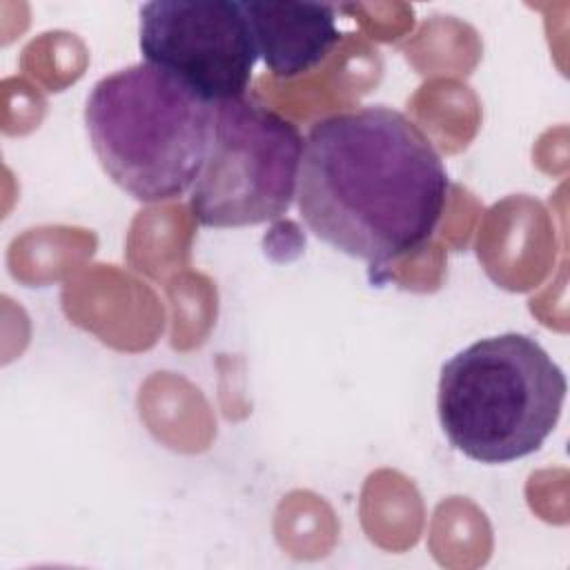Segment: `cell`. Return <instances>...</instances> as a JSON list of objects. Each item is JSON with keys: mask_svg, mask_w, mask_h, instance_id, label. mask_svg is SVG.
<instances>
[{"mask_svg": "<svg viewBox=\"0 0 570 570\" xmlns=\"http://www.w3.org/2000/svg\"><path fill=\"white\" fill-rule=\"evenodd\" d=\"M448 194L439 151L392 107L332 114L303 140L301 218L318 240L352 258L381 265L425 245Z\"/></svg>", "mask_w": 570, "mask_h": 570, "instance_id": "cell-1", "label": "cell"}, {"mask_svg": "<svg viewBox=\"0 0 570 570\" xmlns=\"http://www.w3.org/2000/svg\"><path fill=\"white\" fill-rule=\"evenodd\" d=\"M85 125L105 174L140 203L183 196L214 131V105L167 71L138 62L98 80Z\"/></svg>", "mask_w": 570, "mask_h": 570, "instance_id": "cell-2", "label": "cell"}, {"mask_svg": "<svg viewBox=\"0 0 570 570\" xmlns=\"http://www.w3.org/2000/svg\"><path fill=\"white\" fill-rule=\"evenodd\" d=\"M563 370L528 334L479 338L439 376L436 410L448 441L479 463H510L537 452L559 423Z\"/></svg>", "mask_w": 570, "mask_h": 570, "instance_id": "cell-3", "label": "cell"}, {"mask_svg": "<svg viewBox=\"0 0 570 570\" xmlns=\"http://www.w3.org/2000/svg\"><path fill=\"white\" fill-rule=\"evenodd\" d=\"M303 136L294 122L243 96L214 105L205 165L189 189L196 223L227 229L283 216L298 185Z\"/></svg>", "mask_w": 570, "mask_h": 570, "instance_id": "cell-4", "label": "cell"}, {"mask_svg": "<svg viewBox=\"0 0 570 570\" xmlns=\"http://www.w3.org/2000/svg\"><path fill=\"white\" fill-rule=\"evenodd\" d=\"M145 62L167 71L203 100L243 98L258 58L236 0H154L140 9Z\"/></svg>", "mask_w": 570, "mask_h": 570, "instance_id": "cell-5", "label": "cell"}, {"mask_svg": "<svg viewBox=\"0 0 570 570\" xmlns=\"http://www.w3.org/2000/svg\"><path fill=\"white\" fill-rule=\"evenodd\" d=\"M240 4L256 51L276 78L307 73L341 42L334 4L289 0H243Z\"/></svg>", "mask_w": 570, "mask_h": 570, "instance_id": "cell-6", "label": "cell"}]
</instances>
